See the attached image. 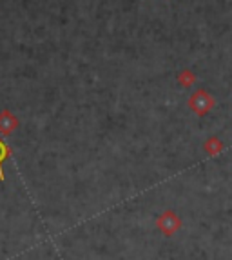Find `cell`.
Listing matches in <instances>:
<instances>
[{
	"mask_svg": "<svg viewBox=\"0 0 232 260\" xmlns=\"http://www.w3.org/2000/svg\"><path fill=\"white\" fill-rule=\"evenodd\" d=\"M158 230L165 235V237H172V235H176L181 228V220L174 211H164L162 215L158 217Z\"/></svg>",
	"mask_w": 232,
	"mask_h": 260,
	"instance_id": "cell-1",
	"label": "cell"
},
{
	"mask_svg": "<svg viewBox=\"0 0 232 260\" xmlns=\"http://www.w3.org/2000/svg\"><path fill=\"white\" fill-rule=\"evenodd\" d=\"M11 155V149L4 144V140L0 139V180H4V175H2V164L4 160H8V156Z\"/></svg>",
	"mask_w": 232,
	"mask_h": 260,
	"instance_id": "cell-3",
	"label": "cell"
},
{
	"mask_svg": "<svg viewBox=\"0 0 232 260\" xmlns=\"http://www.w3.org/2000/svg\"><path fill=\"white\" fill-rule=\"evenodd\" d=\"M13 127L15 120L11 118V115L9 113H2V117H0V131H2V135H9Z\"/></svg>",
	"mask_w": 232,
	"mask_h": 260,
	"instance_id": "cell-2",
	"label": "cell"
},
{
	"mask_svg": "<svg viewBox=\"0 0 232 260\" xmlns=\"http://www.w3.org/2000/svg\"><path fill=\"white\" fill-rule=\"evenodd\" d=\"M219 148H221V146H219V142H216V140H209V142H207V149L211 153L219 151Z\"/></svg>",
	"mask_w": 232,
	"mask_h": 260,
	"instance_id": "cell-4",
	"label": "cell"
}]
</instances>
